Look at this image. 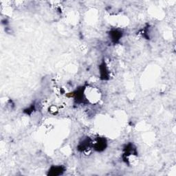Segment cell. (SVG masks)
<instances>
[{
    "mask_svg": "<svg viewBox=\"0 0 176 176\" xmlns=\"http://www.w3.org/2000/svg\"><path fill=\"white\" fill-rule=\"evenodd\" d=\"M94 149L98 151H102L105 149L107 147V141L103 138H98L97 141L96 142L94 145H93Z\"/></svg>",
    "mask_w": 176,
    "mask_h": 176,
    "instance_id": "obj_1",
    "label": "cell"
},
{
    "mask_svg": "<svg viewBox=\"0 0 176 176\" xmlns=\"http://www.w3.org/2000/svg\"><path fill=\"white\" fill-rule=\"evenodd\" d=\"M99 68H100V74H101V79L103 80L108 79L109 71H108V69L107 68L105 63L104 62L102 63L100 67H99Z\"/></svg>",
    "mask_w": 176,
    "mask_h": 176,
    "instance_id": "obj_2",
    "label": "cell"
},
{
    "mask_svg": "<svg viewBox=\"0 0 176 176\" xmlns=\"http://www.w3.org/2000/svg\"><path fill=\"white\" fill-rule=\"evenodd\" d=\"M122 33L120 31H118L117 30H114L111 31V33H110L111 40L112 41V42L114 43H116L118 42V41L120 40V39L122 37Z\"/></svg>",
    "mask_w": 176,
    "mask_h": 176,
    "instance_id": "obj_3",
    "label": "cell"
},
{
    "mask_svg": "<svg viewBox=\"0 0 176 176\" xmlns=\"http://www.w3.org/2000/svg\"><path fill=\"white\" fill-rule=\"evenodd\" d=\"M91 145H92L91 140L88 138L85 139L82 142L79 144V145L78 147V149L81 151H85L86 149L89 148V147H91Z\"/></svg>",
    "mask_w": 176,
    "mask_h": 176,
    "instance_id": "obj_4",
    "label": "cell"
},
{
    "mask_svg": "<svg viewBox=\"0 0 176 176\" xmlns=\"http://www.w3.org/2000/svg\"><path fill=\"white\" fill-rule=\"evenodd\" d=\"M65 171L62 166H52L49 170V174L52 175H61Z\"/></svg>",
    "mask_w": 176,
    "mask_h": 176,
    "instance_id": "obj_5",
    "label": "cell"
}]
</instances>
